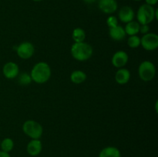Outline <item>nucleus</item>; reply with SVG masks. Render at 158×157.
Instances as JSON below:
<instances>
[{"label": "nucleus", "mask_w": 158, "mask_h": 157, "mask_svg": "<svg viewBox=\"0 0 158 157\" xmlns=\"http://www.w3.org/2000/svg\"><path fill=\"white\" fill-rule=\"evenodd\" d=\"M130 78H131V73H130V71L127 69L120 68L115 75L116 82L120 85H124L127 83Z\"/></svg>", "instance_id": "obj_13"}, {"label": "nucleus", "mask_w": 158, "mask_h": 157, "mask_svg": "<svg viewBox=\"0 0 158 157\" xmlns=\"http://www.w3.org/2000/svg\"><path fill=\"white\" fill-rule=\"evenodd\" d=\"M72 38L75 42H82L86 38V33L83 29L77 28L73 32Z\"/></svg>", "instance_id": "obj_18"}, {"label": "nucleus", "mask_w": 158, "mask_h": 157, "mask_svg": "<svg viewBox=\"0 0 158 157\" xmlns=\"http://www.w3.org/2000/svg\"><path fill=\"white\" fill-rule=\"evenodd\" d=\"M32 1H34V2H42V1H43V0H32Z\"/></svg>", "instance_id": "obj_28"}, {"label": "nucleus", "mask_w": 158, "mask_h": 157, "mask_svg": "<svg viewBox=\"0 0 158 157\" xmlns=\"http://www.w3.org/2000/svg\"><path fill=\"white\" fill-rule=\"evenodd\" d=\"M43 149V145L40 139H32L27 145L26 150L31 156L40 155Z\"/></svg>", "instance_id": "obj_11"}, {"label": "nucleus", "mask_w": 158, "mask_h": 157, "mask_svg": "<svg viewBox=\"0 0 158 157\" xmlns=\"http://www.w3.org/2000/svg\"><path fill=\"white\" fill-rule=\"evenodd\" d=\"M99 9L106 14H112L117 11L118 5L116 0H99Z\"/></svg>", "instance_id": "obj_8"}, {"label": "nucleus", "mask_w": 158, "mask_h": 157, "mask_svg": "<svg viewBox=\"0 0 158 157\" xmlns=\"http://www.w3.org/2000/svg\"><path fill=\"white\" fill-rule=\"evenodd\" d=\"M157 104H158V103H157H157H156V112H157Z\"/></svg>", "instance_id": "obj_27"}, {"label": "nucleus", "mask_w": 158, "mask_h": 157, "mask_svg": "<svg viewBox=\"0 0 158 157\" xmlns=\"http://www.w3.org/2000/svg\"><path fill=\"white\" fill-rule=\"evenodd\" d=\"M86 75L84 72L81 70H76L72 72L70 75V79L75 84H80L86 80Z\"/></svg>", "instance_id": "obj_16"}, {"label": "nucleus", "mask_w": 158, "mask_h": 157, "mask_svg": "<svg viewBox=\"0 0 158 157\" xmlns=\"http://www.w3.org/2000/svg\"><path fill=\"white\" fill-rule=\"evenodd\" d=\"M99 157H121V153L117 148L107 146L100 151Z\"/></svg>", "instance_id": "obj_15"}, {"label": "nucleus", "mask_w": 158, "mask_h": 157, "mask_svg": "<svg viewBox=\"0 0 158 157\" xmlns=\"http://www.w3.org/2000/svg\"><path fill=\"white\" fill-rule=\"evenodd\" d=\"M109 33L111 38L114 40H115V41H121V40L124 39L127 35L124 29L120 26H117L116 27L110 28Z\"/></svg>", "instance_id": "obj_14"}, {"label": "nucleus", "mask_w": 158, "mask_h": 157, "mask_svg": "<svg viewBox=\"0 0 158 157\" xmlns=\"http://www.w3.org/2000/svg\"><path fill=\"white\" fill-rule=\"evenodd\" d=\"M137 18L140 25H148L155 18V9L149 5H142L137 11Z\"/></svg>", "instance_id": "obj_3"}, {"label": "nucleus", "mask_w": 158, "mask_h": 157, "mask_svg": "<svg viewBox=\"0 0 158 157\" xmlns=\"http://www.w3.org/2000/svg\"><path fill=\"white\" fill-rule=\"evenodd\" d=\"M2 72L5 77L9 78V79H12L19 75V66L16 63L9 62L5 64V66H3Z\"/></svg>", "instance_id": "obj_9"}, {"label": "nucleus", "mask_w": 158, "mask_h": 157, "mask_svg": "<svg viewBox=\"0 0 158 157\" xmlns=\"http://www.w3.org/2000/svg\"><path fill=\"white\" fill-rule=\"evenodd\" d=\"M106 23H107V26H109L110 29V28L116 27L117 26H118V21H117V18L115 16H110L109 18L106 19Z\"/></svg>", "instance_id": "obj_22"}, {"label": "nucleus", "mask_w": 158, "mask_h": 157, "mask_svg": "<svg viewBox=\"0 0 158 157\" xmlns=\"http://www.w3.org/2000/svg\"><path fill=\"white\" fill-rule=\"evenodd\" d=\"M128 55L124 51H118L112 57L113 66L117 68H122L127 63Z\"/></svg>", "instance_id": "obj_10"}, {"label": "nucleus", "mask_w": 158, "mask_h": 157, "mask_svg": "<svg viewBox=\"0 0 158 157\" xmlns=\"http://www.w3.org/2000/svg\"><path fill=\"white\" fill-rule=\"evenodd\" d=\"M24 133L32 139H39L43 135V126L34 120H27L23 126Z\"/></svg>", "instance_id": "obj_4"}, {"label": "nucleus", "mask_w": 158, "mask_h": 157, "mask_svg": "<svg viewBox=\"0 0 158 157\" xmlns=\"http://www.w3.org/2000/svg\"><path fill=\"white\" fill-rule=\"evenodd\" d=\"M32 81L39 84L46 83L51 76V69L49 65L44 62H38L32 68L30 74Z\"/></svg>", "instance_id": "obj_1"}, {"label": "nucleus", "mask_w": 158, "mask_h": 157, "mask_svg": "<svg viewBox=\"0 0 158 157\" xmlns=\"http://www.w3.org/2000/svg\"><path fill=\"white\" fill-rule=\"evenodd\" d=\"M127 44L132 49H136L140 45V38L137 35H131L127 40Z\"/></svg>", "instance_id": "obj_21"}, {"label": "nucleus", "mask_w": 158, "mask_h": 157, "mask_svg": "<svg viewBox=\"0 0 158 157\" xmlns=\"http://www.w3.org/2000/svg\"><path fill=\"white\" fill-rule=\"evenodd\" d=\"M83 1H84L85 2H86V3H89V4H92V3L95 2L97 0H83Z\"/></svg>", "instance_id": "obj_26"}, {"label": "nucleus", "mask_w": 158, "mask_h": 157, "mask_svg": "<svg viewBox=\"0 0 158 157\" xmlns=\"http://www.w3.org/2000/svg\"><path fill=\"white\" fill-rule=\"evenodd\" d=\"M134 1H141V0H134Z\"/></svg>", "instance_id": "obj_29"}, {"label": "nucleus", "mask_w": 158, "mask_h": 157, "mask_svg": "<svg viewBox=\"0 0 158 157\" xmlns=\"http://www.w3.org/2000/svg\"><path fill=\"white\" fill-rule=\"evenodd\" d=\"M138 73L139 76L143 81H151L156 74V69L154 63L150 61H143L139 66Z\"/></svg>", "instance_id": "obj_5"}, {"label": "nucleus", "mask_w": 158, "mask_h": 157, "mask_svg": "<svg viewBox=\"0 0 158 157\" xmlns=\"http://www.w3.org/2000/svg\"><path fill=\"white\" fill-rule=\"evenodd\" d=\"M118 15L120 21L125 23H128L134 19V12L132 8L130 6H123L119 11Z\"/></svg>", "instance_id": "obj_12"}, {"label": "nucleus", "mask_w": 158, "mask_h": 157, "mask_svg": "<svg viewBox=\"0 0 158 157\" xmlns=\"http://www.w3.org/2000/svg\"><path fill=\"white\" fill-rule=\"evenodd\" d=\"M0 147L2 151L6 152H9L12 150L14 147L13 140L10 138H6L0 143Z\"/></svg>", "instance_id": "obj_19"}, {"label": "nucleus", "mask_w": 158, "mask_h": 157, "mask_svg": "<svg viewBox=\"0 0 158 157\" xmlns=\"http://www.w3.org/2000/svg\"><path fill=\"white\" fill-rule=\"evenodd\" d=\"M71 54L75 59L83 62L89 59L93 55V48L88 43L75 42L71 48Z\"/></svg>", "instance_id": "obj_2"}, {"label": "nucleus", "mask_w": 158, "mask_h": 157, "mask_svg": "<svg viewBox=\"0 0 158 157\" xmlns=\"http://www.w3.org/2000/svg\"><path fill=\"white\" fill-rule=\"evenodd\" d=\"M146 1V4L147 5H149V6H154L157 3L158 0H145Z\"/></svg>", "instance_id": "obj_24"}, {"label": "nucleus", "mask_w": 158, "mask_h": 157, "mask_svg": "<svg viewBox=\"0 0 158 157\" xmlns=\"http://www.w3.org/2000/svg\"><path fill=\"white\" fill-rule=\"evenodd\" d=\"M0 157H11L9 152H3V151H0Z\"/></svg>", "instance_id": "obj_25"}, {"label": "nucleus", "mask_w": 158, "mask_h": 157, "mask_svg": "<svg viewBox=\"0 0 158 157\" xmlns=\"http://www.w3.org/2000/svg\"><path fill=\"white\" fill-rule=\"evenodd\" d=\"M140 44L148 51H153L158 47V35L155 33H147L140 38Z\"/></svg>", "instance_id": "obj_6"}, {"label": "nucleus", "mask_w": 158, "mask_h": 157, "mask_svg": "<svg viewBox=\"0 0 158 157\" xmlns=\"http://www.w3.org/2000/svg\"><path fill=\"white\" fill-rule=\"evenodd\" d=\"M149 30L150 29L148 25H141V26H140V32H141V33L145 35V34L148 33Z\"/></svg>", "instance_id": "obj_23"}, {"label": "nucleus", "mask_w": 158, "mask_h": 157, "mask_svg": "<svg viewBox=\"0 0 158 157\" xmlns=\"http://www.w3.org/2000/svg\"><path fill=\"white\" fill-rule=\"evenodd\" d=\"M18 81L19 83L22 86H28L32 82V78H31L30 75H29L27 72H23L19 76Z\"/></svg>", "instance_id": "obj_20"}, {"label": "nucleus", "mask_w": 158, "mask_h": 157, "mask_svg": "<svg viewBox=\"0 0 158 157\" xmlns=\"http://www.w3.org/2000/svg\"><path fill=\"white\" fill-rule=\"evenodd\" d=\"M16 52L20 58H23V59H27L32 56L34 52H35V48L31 42H24L19 46H17Z\"/></svg>", "instance_id": "obj_7"}, {"label": "nucleus", "mask_w": 158, "mask_h": 157, "mask_svg": "<svg viewBox=\"0 0 158 157\" xmlns=\"http://www.w3.org/2000/svg\"><path fill=\"white\" fill-rule=\"evenodd\" d=\"M124 30L127 35H135L140 32V24L137 22L131 21L127 24Z\"/></svg>", "instance_id": "obj_17"}]
</instances>
